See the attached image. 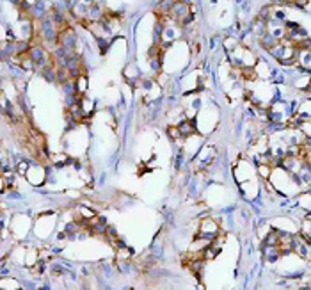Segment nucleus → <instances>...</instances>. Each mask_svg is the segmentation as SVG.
I'll list each match as a JSON object with an SVG mask.
<instances>
[{
	"label": "nucleus",
	"instance_id": "obj_8",
	"mask_svg": "<svg viewBox=\"0 0 311 290\" xmlns=\"http://www.w3.org/2000/svg\"><path fill=\"white\" fill-rule=\"evenodd\" d=\"M75 84H77V93L78 95H84L86 91H88V77L86 75H78V77H75Z\"/></svg>",
	"mask_w": 311,
	"mask_h": 290
},
{
	"label": "nucleus",
	"instance_id": "obj_7",
	"mask_svg": "<svg viewBox=\"0 0 311 290\" xmlns=\"http://www.w3.org/2000/svg\"><path fill=\"white\" fill-rule=\"evenodd\" d=\"M238 45H240V39H238L237 36H226V38H224V41H222V46H224V50H226L228 54L233 52Z\"/></svg>",
	"mask_w": 311,
	"mask_h": 290
},
{
	"label": "nucleus",
	"instance_id": "obj_3",
	"mask_svg": "<svg viewBox=\"0 0 311 290\" xmlns=\"http://www.w3.org/2000/svg\"><path fill=\"white\" fill-rule=\"evenodd\" d=\"M213 159H215V148L207 144V146L200 148V151L196 153V166H200V168H208V166L213 162Z\"/></svg>",
	"mask_w": 311,
	"mask_h": 290
},
{
	"label": "nucleus",
	"instance_id": "obj_6",
	"mask_svg": "<svg viewBox=\"0 0 311 290\" xmlns=\"http://www.w3.org/2000/svg\"><path fill=\"white\" fill-rule=\"evenodd\" d=\"M175 2L176 0H160V2H157V6H155V14H157V18L169 16L173 6H175Z\"/></svg>",
	"mask_w": 311,
	"mask_h": 290
},
{
	"label": "nucleus",
	"instance_id": "obj_9",
	"mask_svg": "<svg viewBox=\"0 0 311 290\" xmlns=\"http://www.w3.org/2000/svg\"><path fill=\"white\" fill-rule=\"evenodd\" d=\"M78 216H80L84 221H91L96 214H95V210L88 208V206H80V208H78Z\"/></svg>",
	"mask_w": 311,
	"mask_h": 290
},
{
	"label": "nucleus",
	"instance_id": "obj_1",
	"mask_svg": "<svg viewBox=\"0 0 311 290\" xmlns=\"http://www.w3.org/2000/svg\"><path fill=\"white\" fill-rule=\"evenodd\" d=\"M228 56H230V64L233 68H238V70H242V68L255 66V64L258 63V59H260V57L256 56V54L252 52L249 46H244L242 43L233 50V52L228 54Z\"/></svg>",
	"mask_w": 311,
	"mask_h": 290
},
{
	"label": "nucleus",
	"instance_id": "obj_5",
	"mask_svg": "<svg viewBox=\"0 0 311 290\" xmlns=\"http://www.w3.org/2000/svg\"><path fill=\"white\" fill-rule=\"evenodd\" d=\"M262 253L267 262H277L281 258V255H283L279 246H270V244H262Z\"/></svg>",
	"mask_w": 311,
	"mask_h": 290
},
{
	"label": "nucleus",
	"instance_id": "obj_4",
	"mask_svg": "<svg viewBox=\"0 0 311 290\" xmlns=\"http://www.w3.org/2000/svg\"><path fill=\"white\" fill-rule=\"evenodd\" d=\"M255 70H256V75H258V81H267L274 75V70L270 68L269 61L265 59H258V63L255 64Z\"/></svg>",
	"mask_w": 311,
	"mask_h": 290
},
{
	"label": "nucleus",
	"instance_id": "obj_11",
	"mask_svg": "<svg viewBox=\"0 0 311 290\" xmlns=\"http://www.w3.org/2000/svg\"><path fill=\"white\" fill-rule=\"evenodd\" d=\"M29 168H31V166H29V162L27 161H20L18 162V168H16V173L18 175H27V171H29Z\"/></svg>",
	"mask_w": 311,
	"mask_h": 290
},
{
	"label": "nucleus",
	"instance_id": "obj_10",
	"mask_svg": "<svg viewBox=\"0 0 311 290\" xmlns=\"http://www.w3.org/2000/svg\"><path fill=\"white\" fill-rule=\"evenodd\" d=\"M80 105H82V111H84L86 116H89L93 112V109H95V105H93L91 100H88V98H82L80 100Z\"/></svg>",
	"mask_w": 311,
	"mask_h": 290
},
{
	"label": "nucleus",
	"instance_id": "obj_2",
	"mask_svg": "<svg viewBox=\"0 0 311 290\" xmlns=\"http://www.w3.org/2000/svg\"><path fill=\"white\" fill-rule=\"evenodd\" d=\"M197 235L201 237H207V239H217L220 235V226L215 219L212 217H203L200 221V226H197Z\"/></svg>",
	"mask_w": 311,
	"mask_h": 290
}]
</instances>
